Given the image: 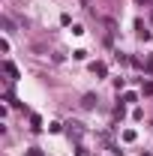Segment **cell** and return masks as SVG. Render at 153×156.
<instances>
[{
	"instance_id": "cell-7",
	"label": "cell",
	"mask_w": 153,
	"mask_h": 156,
	"mask_svg": "<svg viewBox=\"0 0 153 156\" xmlns=\"http://www.w3.org/2000/svg\"><path fill=\"white\" fill-rule=\"evenodd\" d=\"M123 141H135V129H126L123 132Z\"/></svg>"
},
{
	"instance_id": "cell-1",
	"label": "cell",
	"mask_w": 153,
	"mask_h": 156,
	"mask_svg": "<svg viewBox=\"0 0 153 156\" xmlns=\"http://www.w3.org/2000/svg\"><path fill=\"white\" fill-rule=\"evenodd\" d=\"M3 72H6V75H9L12 81H15V78H18V66H15L12 60H3Z\"/></svg>"
},
{
	"instance_id": "cell-10",
	"label": "cell",
	"mask_w": 153,
	"mask_h": 156,
	"mask_svg": "<svg viewBox=\"0 0 153 156\" xmlns=\"http://www.w3.org/2000/svg\"><path fill=\"white\" fill-rule=\"evenodd\" d=\"M138 3H153V0H138Z\"/></svg>"
},
{
	"instance_id": "cell-9",
	"label": "cell",
	"mask_w": 153,
	"mask_h": 156,
	"mask_svg": "<svg viewBox=\"0 0 153 156\" xmlns=\"http://www.w3.org/2000/svg\"><path fill=\"white\" fill-rule=\"evenodd\" d=\"M144 69H147V72H150V75H153V57L147 60V63H144Z\"/></svg>"
},
{
	"instance_id": "cell-3",
	"label": "cell",
	"mask_w": 153,
	"mask_h": 156,
	"mask_svg": "<svg viewBox=\"0 0 153 156\" xmlns=\"http://www.w3.org/2000/svg\"><path fill=\"white\" fill-rule=\"evenodd\" d=\"M81 123H69V138H81Z\"/></svg>"
},
{
	"instance_id": "cell-2",
	"label": "cell",
	"mask_w": 153,
	"mask_h": 156,
	"mask_svg": "<svg viewBox=\"0 0 153 156\" xmlns=\"http://www.w3.org/2000/svg\"><path fill=\"white\" fill-rule=\"evenodd\" d=\"M90 69H93V75H99V78H105V72H108V66H105V63H93Z\"/></svg>"
},
{
	"instance_id": "cell-5",
	"label": "cell",
	"mask_w": 153,
	"mask_h": 156,
	"mask_svg": "<svg viewBox=\"0 0 153 156\" xmlns=\"http://www.w3.org/2000/svg\"><path fill=\"white\" fill-rule=\"evenodd\" d=\"M30 126H33V129H42V117H39V114H30Z\"/></svg>"
},
{
	"instance_id": "cell-6",
	"label": "cell",
	"mask_w": 153,
	"mask_h": 156,
	"mask_svg": "<svg viewBox=\"0 0 153 156\" xmlns=\"http://www.w3.org/2000/svg\"><path fill=\"white\" fill-rule=\"evenodd\" d=\"M93 102H96V99L90 96V93H87V96H84V102H81V105H84V108H93Z\"/></svg>"
},
{
	"instance_id": "cell-8",
	"label": "cell",
	"mask_w": 153,
	"mask_h": 156,
	"mask_svg": "<svg viewBox=\"0 0 153 156\" xmlns=\"http://www.w3.org/2000/svg\"><path fill=\"white\" fill-rule=\"evenodd\" d=\"M24 156H45V153H42L39 147H33V150H27V153H24Z\"/></svg>"
},
{
	"instance_id": "cell-4",
	"label": "cell",
	"mask_w": 153,
	"mask_h": 156,
	"mask_svg": "<svg viewBox=\"0 0 153 156\" xmlns=\"http://www.w3.org/2000/svg\"><path fill=\"white\" fill-rule=\"evenodd\" d=\"M141 93H144V96H153V81H144V84H141Z\"/></svg>"
}]
</instances>
